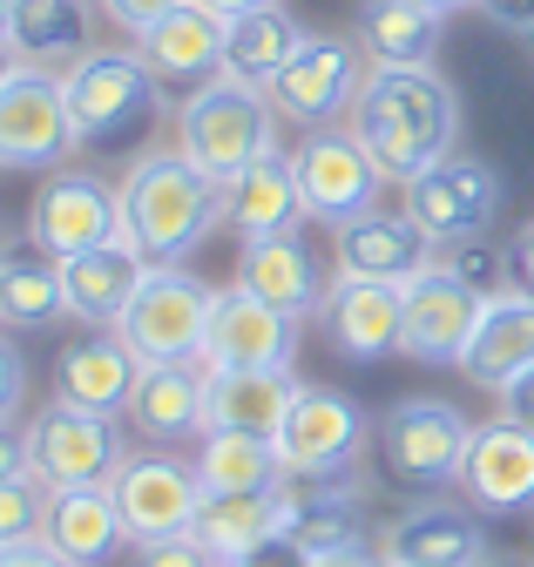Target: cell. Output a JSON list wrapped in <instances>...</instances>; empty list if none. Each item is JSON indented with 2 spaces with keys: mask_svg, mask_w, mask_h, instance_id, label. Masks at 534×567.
<instances>
[{
  "mask_svg": "<svg viewBox=\"0 0 534 567\" xmlns=\"http://www.w3.org/2000/svg\"><path fill=\"white\" fill-rule=\"evenodd\" d=\"M346 128L366 142V156L386 169V183H413L420 169L453 156L460 102H453L440 68H379L372 61Z\"/></svg>",
  "mask_w": 534,
  "mask_h": 567,
  "instance_id": "cell-1",
  "label": "cell"
},
{
  "mask_svg": "<svg viewBox=\"0 0 534 567\" xmlns=\"http://www.w3.org/2000/svg\"><path fill=\"white\" fill-rule=\"evenodd\" d=\"M224 224V183L204 176L183 150H143L122 176V237L150 264H183Z\"/></svg>",
  "mask_w": 534,
  "mask_h": 567,
  "instance_id": "cell-2",
  "label": "cell"
},
{
  "mask_svg": "<svg viewBox=\"0 0 534 567\" xmlns=\"http://www.w3.org/2000/svg\"><path fill=\"white\" fill-rule=\"evenodd\" d=\"M61 95H69L82 150H136L163 115V82L143 61V48H89L61 75Z\"/></svg>",
  "mask_w": 534,
  "mask_h": 567,
  "instance_id": "cell-3",
  "label": "cell"
},
{
  "mask_svg": "<svg viewBox=\"0 0 534 567\" xmlns=\"http://www.w3.org/2000/svg\"><path fill=\"white\" fill-rule=\"evenodd\" d=\"M271 142H278V109H271L264 89H244V82L217 75V82L189 89L176 102V150L204 176H217V183L250 169Z\"/></svg>",
  "mask_w": 534,
  "mask_h": 567,
  "instance_id": "cell-4",
  "label": "cell"
},
{
  "mask_svg": "<svg viewBox=\"0 0 534 567\" xmlns=\"http://www.w3.org/2000/svg\"><path fill=\"white\" fill-rule=\"evenodd\" d=\"M210 305L217 291L204 277H189L183 264H150V277L136 284V298L122 311V338L143 365H170V359H204V331H210Z\"/></svg>",
  "mask_w": 534,
  "mask_h": 567,
  "instance_id": "cell-5",
  "label": "cell"
},
{
  "mask_svg": "<svg viewBox=\"0 0 534 567\" xmlns=\"http://www.w3.org/2000/svg\"><path fill=\"white\" fill-rule=\"evenodd\" d=\"M466 440H474V425H466L460 405L446 399H399L379 425V466L392 486L407 493H446L460 486V460H466Z\"/></svg>",
  "mask_w": 534,
  "mask_h": 567,
  "instance_id": "cell-6",
  "label": "cell"
},
{
  "mask_svg": "<svg viewBox=\"0 0 534 567\" xmlns=\"http://www.w3.org/2000/svg\"><path fill=\"white\" fill-rule=\"evenodd\" d=\"M122 425L109 412H82L69 399H54L48 412L28 419V473L48 493H69V486H115L122 473Z\"/></svg>",
  "mask_w": 534,
  "mask_h": 567,
  "instance_id": "cell-7",
  "label": "cell"
},
{
  "mask_svg": "<svg viewBox=\"0 0 534 567\" xmlns=\"http://www.w3.org/2000/svg\"><path fill=\"white\" fill-rule=\"evenodd\" d=\"M501 203H507V189H501L494 163L460 156V150L440 156L433 169H420V176L407 183V217L433 237V250H453V244L487 237L494 217H501Z\"/></svg>",
  "mask_w": 534,
  "mask_h": 567,
  "instance_id": "cell-8",
  "label": "cell"
},
{
  "mask_svg": "<svg viewBox=\"0 0 534 567\" xmlns=\"http://www.w3.org/2000/svg\"><path fill=\"white\" fill-rule=\"evenodd\" d=\"M291 163H298L311 224H325V230H346L352 217L379 209V196H386V169L366 156V142L352 128H311L291 150Z\"/></svg>",
  "mask_w": 534,
  "mask_h": 567,
  "instance_id": "cell-9",
  "label": "cell"
},
{
  "mask_svg": "<svg viewBox=\"0 0 534 567\" xmlns=\"http://www.w3.org/2000/svg\"><path fill=\"white\" fill-rule=\"evenodd\" d=\"M115 230H122V183H109L95 169H54L28 203V244L54 264L109 244Z\"/></svg>",
  "mask_w": 534,
  "mask_h": 567,
  "instance_id": "cell-10",
  "label": "cell"
},
{
  "mask_svg": "<svg viewBox=\"0 0 534 567\" xmlns=\"http://www.w3.org/2000/svg\"><path fill=\"white\" fill-rule=\"evenodd\" d=\"M82 150L69 95H61L54 68H14L0 82V169H61V156Z\"/></svg>",
  "mask_w": 534,
  "mask_h": 567,
  "instance_id": "cell-11",
  "label": "cell"
},
{
  "mask_svg": "<svg viewBox=\"0 0 534 567\" xmlns=\"http://www.w3.org/2000/svg\"><path fill=\"white\" fill-rule=\"evenodd\" d=\"M366 82V48L346 34H305V48L285 61V75L264 89L271 109L298 128H331L339 115H352Z\"/></svg>",
  "mask_w": 534,
  "mask_h": 567,
  "instance_id": "cell-12",
  "label": "cell"
},
{
  "mask_svg": "<svg viewBox=\"0 0 534 567\" xmlns=\"http://www.w3.org/2000/svg\"><path fill=\"white\" fill-rule=\"evenodd\" d=\"M399 305H407V338H399V351L420 359V365H460L466 338H474V324H481L487 291H474V284L440 257L413 284H399Z\"/></svg>",
  "mask_w": 534,
  "mask_h": 567,
  "instance_id": "cell-13",
  "label": "cell"
},
{
  "mask_svg": "<svg viewBox=\"0 0 534 567\" xmlns=\"http://www.w3.org/2000/svg\"><path fill=\"white\" fill-rule=\"evenodd\" d=\"M278 453H285V480L346 473L366 453V412L331 385H298V399L278 425Z\"/></svg>",
  "mask_w": 534,
  "mask_h": 567,
  "instance_id": "cell-14",
  "label": "cell"
},
{
  "mask_svg": "<svg viewBox=\"0 0 534 567\" xmlns=\"http://www.w3.org/2000/svg\"><path fill=\"white\" fill-rule=\"evenodd\" d=\"M115 501H122V520H129V540L136 547L143 540H170V534L196 527L204 473H196V460H176V453H143V460H122Z\"/></svg>",
  "mask_w": 534,
  "mask_h": 567,
  "instance_id": "cell-15",
  "label": "cell"
},
{
  "mask_svg": "<svg viewBox=\"0 0 534 567\" xmlns=\"http://www.w3.org/2000/svg\"><path fill=\"white\" fill-rule=\"evenodd\" d=\"M460 493L474 514H534V433L514 419H487L474 425L466 440V460H460Z\"/></svg>",
  "mask_w": 534,
  "mask_h": 567,
  "instance_id": "cell-16",
  "label": "cell"
},
{
  "mask_svg": "<svg viewBox=\"0 0 534 567\" xmlns=\"http://www.w3.org/2000/svg\"><path fill=\"white\" fill-rule=\"evenodd\" d=\"M291 351H298V318L250 298L244 284L217 291L210 305V331H204V365L210 372H244V365H278L291 372Z\"/></svg>",
  "mask_w": 534,
  "mask_h": 567,
  "instance_id": "cell-17",
  "label": "cell"
},
{
  "mask_svg": "<svg viewBox=\"0 0 534 567\" xmlns=\"http://www.w3.org/2000/svg\"><path fill=\"white\" fill-rule=\"evenodd\" d=\"M331 264L339 277H372V284H413L427 264H440L433 237L407 217V209H366L346 230H331Z\"/></svg>",
  "mask_w": 534,
  "mask_h": 567,
  "instance_id": "cell-18",
  "label": "cell"
},
{
  "mask_svg": "<svg viewBox=\"0 0 534 567\" xmlns=\"http://www.w3.org/2000/svg\"><path fill=\"white\" fill-rule=\"evenodd\" d=\"M325 338L339 359L352 365H379L399 351L407 338V305H399V284H372V277H331V298H325Z\"/></svg>",
  "mask_w": 534,
  "mask_h": 567,
  "instance_id": "cell-19",
  "label": "cell"
},
{
  "mask_svg": "<svg viewBox=\"0 0 534 567\" xmlns=\"http://www.w3.org/2000/svg\"><path fill=\"white\" fill-rule=\"evenodd\" d=\"M237 284H244L250 298L291 311V318H311V311H325V298H331V277H325L318 250H311L298 230H285V237H250V244L237 250Z\"/></svg>",
  "mask_w": 534,
  "mask_h": 567,
  "instance_id": "cell-20",
  "label": "cell"
},
{
  "mask_svg": "<svg viewBox=\"0 0 534 567\" xmlns=\"http://www.w3.org/2000/svg\"><path fill=\"white\" fill-rule=\"evenodd\" d=\"M143 277H150V257L129 244L122 230H115L109 244H95V250L61 257V284H69V318H82L89 331H115Z\"/></svg>",
  "mask_w": 534,
  "mask_h": 567,
  "instance_id": "cell-21",
  "label": "cell"
},
{
  "mask_svg": "<svg viewBox=\"0 0 534 567\" xmlns=\"http://www.w3.org/2000/svg\"><path fill=\"white\" fill-rule=\"evenodd\" d=\"M136 433L156 446H176L189 433H210V365L204 359H170V365H143L136 399H129Z\"/></svg>",
  "mask_w": 534,
  "mask_h": 567,
  "instance_id": "cell-22",
  "label": "cell"
},
{
  "mask_svg": "<svg viewBox=\"0 0 534 567\" xmlns=\"http://www.w3.org/2000/svg\"><path fill=\"white\" fill-rule=\"evenodd\" d=\"M379 554L386 560H407V567H481L487 560V534H481V520L466 514V507L427 493L420 507H407L386 527Z\"/></svg>",
  "mask_w": 534,
  "mask_h": 567,
  "instance_id": "cell-23",
  "label": "cell"
},
{
  "mask_svg": "<svg viewBox=\"0 0 534 567\" xmlns=\"http://www.w3.org/2000/svg\"><path fill=\"white\" fill-rule=\"evenodd\" d=\"M311 217L305 209V189H298V163L278 150H264L250 169H237L230 183H224V224L250 244V237H285V230H298Z\"/></svg>",
  "mask_w": 534,
  "mask_h": 567,
  "instance_id": "cell-24",
  "label": "cell"
},
{
  "mask_svg": "<svg viewBox=\"0 0 534 567\" xmlns=\"http://www.w3.org/2000/svg\"><path fill=\"white\" fill-rule=\"evenodd\" d=\"M136 379H143V359L129 351L122 331H89L54 359V399H69L82 412H109V419L129 412Z\"/></svg>",
  "mask_w": 534,
  "mask_h": 567,
  "instance_id": "cell-25",
  "label": "cell"
},
{
  "mask_svg": "<svg viewBox=\"0 0 534 567\" xmlns=\"http://www.w3.org/2000/svg\"><path fill=\"white\" fill-rule=\"evenodd\" d=\"M143 61L156 68L163 89H204L224 75V21L210 8H196V0H183V8H170L150 34H136Z\"/></svg>",
  "mask_w": 534,
  "mask_h": 567,
  "instance_id": "cell-26",
  "label": "cell"
},
{
  "mask_svg": "<svg viewBox=\"0 0 534 567\" xmlns=\"http://www.w3.org/2000/svg\"><path fill=\"white\" fill-rule=\"evenodd\" d=\"M41 540H48L61 560H69V567H109L115 547L129 540V520H122L115 486H69V493H48Z\"/></svg>",
  "mask_w": 534,
  "mask_h": 567,
  "instance_id": "cell-27",
  "label": "cell"
},
{
  "mask_svg": "<svg viewBox=\"0 0 534 567\" xmlns=\"http://www.w3.org/2000/svg\"><path fill=\"white\" fill-rule=\"evenodd\" d=\"M534 365V298L527 291H494L481 305V324L460 351V379L481 385V392H501L514 372Z\"/></svg>",
  "mask_w": 534,
  "mask_h": 567,
  "instance_id": "cell-28",
  "label": "cell"
},
{
  "mask_svg": "<svg viewBox=\"0 0 534 567\" xmlns=\"http://www.w3.org/2000/svg\"><path fill=\"white\" fill-rule=\"evenodd\" d=\"M8 48H14L28 68H54V75H69V68L95 48V14H89V0H14V14H8Z\"/></svg>",
  "mask_w": 534,
  "mask_h": 567,
  "instance_id": "cell-29",
  "label": "cell"
},
{
  "mask_svg": "<svg viewBox=\"0 0 534 567\" xmlns=\"http://www.w3.org/2000/svg\"><path fill=\"white\" fill-rule=\"evenodd\" d=\"M196 540H204L224 567L237 554H250L257 540L285 534V480L278 486H244V493H210L204 486V507H196Z\"/></svg>",
  "mask_w": 534,
  "mask_h": 567,
  "instance_id": "cell-30",
  "label": "cell"
},
{
  "mask_svg": "<svg viewBox=\"0 0 534 567\" xmlns=\"http://www.w3.org/2000/svg\"><path fill=\"white\" fill-rule=\"evenodd\" d=\"M298 399V379L278 365H244V372H210V433H271Z\"/></svg>",
  "mask_w": 534,
  "mask_h": 567,
  "instance_id": "cell-31",
  "label": "cell"
},
{
  "mask_svg": "<svg viewBox=\"0 0 534 567\" xmlns=\"http://www.w3.org/2000/svg\"><path fill=\"white\" fill-rule=\"evenodd\" d=\"M440 21L433 8H420V0H359V48L366 61L379 68H433L440 61Z\"/></svg>",
  "mask_w": 534,
  "mask_h": 567,
  "instance_id": "cell-32",
  "label": "cell"
},
{
  "mask_svg": "<svg viewBox=\"0 0 534 567\" xmlns=\"http://www.w3.org/2000/svg\"><path fill=\"white\" fill-rule=\"evenodd\" d=\"M305 34L311 28H298L278 0H271V8H250V14L224 21V75L244 82V89H271L285 75V61L305 48Z\"/></svg>",
  "mask_w": 534,
  "mask_h": 567,
  "instance_id": "cell-33",
  "label": "cell"
},
{
  "mask_svg": "<svg viewBox=\"0 0 534 567\" xmlns=\"http://www.w3.org/2000/svg\"><path fill=\"white\" fill-rule=\"evenodd\" d=\"M69 318V284H61V264L28 250H0V331H54Z\"/></svg>",
  "mask_w": 534,
  "mask_h": 567,
  "instance_id": "cell-34",
  "label": "cell"
},
{
  "mask_svg": "<svg viewBox=\"0 0 534 567\" xmlns=\"http://www.w3.org/2000/svg\"><path fill=\"white\" fill-rule=\"evenodd\" d=\"M196 473H204V486H210V493L278 486V480H285V453H278V440H271V433H204Z\"/></svg>",
  "mask_w": 534,
  "mask_h": 567,
  "instance_id": "cell-35",
  "label": "cell"
},
{
  "mask_svg": "<svg viewBox=\"0 0 534 567\" xmlns=\"http://www.w3.org/2000/svg\"><path fill=\"white\" fill-rule=\"evenodd\" d=\"M48 520V486L34 473H8L0 480V540H34Z\"/></svg>",
  "mask_w": 534,
  "mask_h": 567,
  "instance_id": "cell-36",
  "label": "cell"
},
{
  "mask_svg": "<svg viewBox=\"0 0 534 567\" xmlns=\"http://www.w3.org/2000/svg\"><path fill=\"white\" fill-rule=\"evenodd\" d=\"M440 257H446L466 284H474V291H487V298L501 291V277H507V257H494L481 237H474V244H453V250H440Z\"/></svg>",
  "mask_w": 534,
  "mask_h": 567,
  "instance_id": "cell-37",
  "label": "cell"
},
{
  "mask_svg": "<svg viewBox=\"0 0 534 567\" xmlns=\"http://www.w3.org/2000/svg\"><path fill=\"white\" fill-rule=\"evenodd\" d=\"M136 567H224L196 534H170V540H143L136 547Z\"/></svg>",
  "mask_w": 534,
  "mask_h": 567,
  "instance_id": "cell-38",
  "label": "cell"
},
{
  "mask_svg": "<svg viewBox=\"0 0 534 567\" xmlns=\"http://www.w3.org/2000/svg\"><path fill=\"white\" fill-rule=\"evenodd\" d=\"M230 567H318V554L298 534H271V540H257L250 554H237Z\"/></svg>",
  "mask_w": 534,
  "mask_h": 567,
  "instance_id": "cell-39",
  "label": "cell"
},
{
  "mask_svg": "<svg viewBox=\"0 0 534 567\" xmlns=\"http://www.w3.org/2000/svg\"><path fill=\"white\" fill-rule=\"evenodd\" d=\"M95 8H102L122 34H150L170 8H183V0H95Z\"/></svg>",
  "mask_w": 534,
  "mask_h": 567,
  "instance_id": "cell-40",
  "label": "cell"
},
{
  "mask_svg": "<svg viewBox=\"0 0 534 567\" xmlns=\"http://www.w3.org/2000/svg\"><path fill=\"white\" fill-rule=\"evenodd\" d=\"M28 399V365H21V351L8 344V331H0V419H14Z\"/></svg>",
  "mask_w": 534,
  "mask_h": 567,
  "instance_id": "cell-41",
  "label": "cell"
},
{
  "mask_svg": "<svg viewBox=\"0 0 534 567\" xmlns=\"http://www.w3.org/2000/svg\"><path fill=\"white\" fill-rule=\"evenodd\" d=\"M494 399H501V419H514V425H527V433H534V365L514 372Z\"/></svg>",
  "mask_w": 534,
  "mask_h": 567,
  "instance_id": "cell-42",
  "label": "cell"
},
{
  "mask_svg": "<svg viewBox=\"0 0 534 567\" xmlns=\"http://www.w3.org/2000/svg\"><path fill=\"white\" fill-rule=\"evenodd\" d=\"M507 277H514V291H527L534 298V217L514 230V244H507Z\"/></svg>",
  "mask_w": 534,
  "mask_h": 567,
  "instance_id": "cell-43",
  "label": "cell"
},
{
  "mask_svg": "<svg viewBox=\"0 0 534 567\" xmlns=\"http://www.w3.org/2000/svg\"><path fill=\"white\" fill-rule=\"evenodd\" d=\"M0 567H69V560L34 534V540H0Z\"/></svg>",
  "mask_w": 534,
  "mask_h": 567,
  "instance_id": "cell-44",
  "label": "cell"
},
{
  "mask_svg": "<svg viewBox=\"0 0 534 567\" xmlns=\"http://www.w3.org/2000/svg\"><path fill=\"white\" fill-rule=\"evenodd\" d=\"M481 14L507 34H534V0H481Z\"/></svg>",
  "mask_w": 534,
  "mask_h": 567,
  "instance_id": "cell-45",
  "label": "cell"
},
{
  "mask_svg": "<svg viewBox=\"0 0 534 567\" xmlns=\"http://www.w3.org/2000/svg\"><path fill=\"white\" fill-rule=\"evenodd\" d=\"M8 473H28V433L14 419H0V480Z\"/></svg>",
  "mask_w": 534,
  "mask_h": 567,
  "instance_id": "cell-46",
  "label": "cell"
},
{
  "mask_svg": "<svg viewBox=\"0 0 534 567\" xmlns=\"http://www.w3.org/2000/svg\"><path fill=\"white\" fill-rule=\"evenodd\" d=\"M318 567H386V554L366 547V540H352V547H339V554H318Z\"/></svg>",
  "mask_w": 534,
  "mask_h": 567,
  "instance_id": "cell-47",
  "label": "cell"
},
{
  "mask_svg": "<svg viewBox=\"0 0 534 567\" xmlns=\"http://www.w3.org/2000/svg\"><path fill=\"white\" fill-rule=\"evenodd\" d=\"M196 8H210L217 21H237V14H250V8H271V0H196Z\"/></svg>",
  "mask_w": 534,
  "mask_h": 567,
  "instance_id": "cell-48",
  "label": "cell"
},
{
  "mask_svg": "<svg viewBox=\"0 0 534 567\" xmlns=\"http://www.w3.org/2000/svg\"><path fill=\"white\" fill-rule=\"evenodd\" d=\"M420 8H433V14H460V8H481V0H420Z\"/></svg>",
  "mask_w": 534,
  "mask_h": 567,
  "instance_id": "cell-49",
  "label": "cell"
},
{
  "mask_svg": "<svg viewBox=\"0 0 534 567\" xmlns=\"http://www.w3.org/2000/svg\"><path fill=\"white\" fill-rule=\"evenodd\" d=\"M14 68H21V54L8 48V34H0V82H8V75H14Z\"/></svg>",
  "mask_w": 534,
  "mask_h": 567,
  "instance_id": "cell-50",
  "label": "cell"
},
{
  "mask_svg": "<svg viewBox=\"0 0 534 567\" xmlns=\"http://www.w3.org/2000/svg\"><path fill=\"white\" fill-rule=\"evenodd\" d=\"M8 14H14V0H0V34H8Z\"/></svg>",
  "mask_w": 534,
  "mask_h": 567,
  "instance_id": "cell-51",
  "label": "cell"
},
{
  "mask_svg": "<svg viewBox=\"0 0 534 567\" xmlns=\"http://www.w3.org/2000/svg\"><path fill=\"white\" fill-rule=\"evenodd\" d=\"M481 567H521V560H494V554H487V560H481Z\"/></svg>",
  "mask_w": 534,
  "mask_h": 567,
  "instance_id": "cell-52",
  "label": "cell"
},
{
  "mask_svg": "<svg viewBox=\"0 0 534 567\" xmlns=\"http://www.w3.org/2000/svg\"><path fill=\"white\" fill-rule=\"evenodd\" d=\"M521 41H527V61H534V34H521Z\"/></svg>",
  "mask_w": 534,
  "mask_h": 567,
  "instance_id": "cell-53",
  "label": "cell"
},
{
  "mask_svg": "<svg viewBox=\"0 0 534 567\" xmlns=\"http://www.w3.org/2000/svg\"><path fill=\"white\" fill-rule=\"evenodd\" d=\"M386 567H407V560H386Z\"/></svg>",
  "mask_w": 534,
  "mask_h": 567,
  "instance_id": "cell-54",
  "label": "cell"
}]
</instances>
